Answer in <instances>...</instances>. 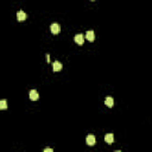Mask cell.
Instances as JSON below:
<instances>
[{
	"label": "cell",
	"mask_w": 152,
	"mask_h": 152,
	"mask_svg": "<svg viewBox=\"0 0 152 152\" xmlns=\"http://www.w3.org/2000/svg\"><path fill=\"white\" fill-rule=\"evenodd\" d=\"M45 59H46V62H50V56H49V55H46V56H45Z\"/></svg>",
	"instance_id": "11"
},
{
	"label": "cell",
	"mask_w": 152,
	"mask_h": 152,
	"mask_svg": "<svg viewBox=\"0 0 152 152\" xmlns=\"http://www.w3.org/2000/svg\"><path fill=\"white\" fill-rule=\"evenodd\" d=\"M105 105H106V106H107V107H113V105H114V101H113V99H112V97H109L108 96L107 99H106V100H105Z\"/></svg>",
	"instance_id": "9"
},
{
	"label": "cell",
	"mask_w": 152,
	"mask_h": 152,
	"mask_svg": "<svg viewBox=\"0 0 152 152\" xmlns=\"http://www.w3.org/2000/svg\"><path fill=\"white\" fill-rule=\"evenodd\" d=\"M52 70L54 71H59V70H62V64H61V62H54V64H52Z\"/></svg>",
	"instance_id": "7"
},
{
	"label": "cell",
	"mask_w": 152,
	"mask_h": 152,
	"mask_svg": "<svg viewBox=\"0 0 152 152\" xmlns=\"http://www.w3.org/2000/svg\"><path fill=\"white\" fill-rule=\"evenodd\" d=\"M6 108H7V101L0 100V109H6Z\"/></svg>",
	"instance_id": "10"
},
{
	"label": "cell",
	"mask_w": 152,
	"mask_h": 152,
	"mask_svg": "<svg viewBox=\"0 0 152 152\" xmlns=\"http://www.w3.org/2000/svg\"><path fill=\"white\" fill-rule=\"evenodd\" d=\"M92 1H95V0H92Z\"/></svg>",
	"instance_id": "13"
},
{
	"label": "cell",
	"mask_w": 152,
	"mask_h": 152,
	"mask_svg": "<svg viewBox=\"0 0 152 152\" xmlns=\"http://www.w3.org/2000/svg\"><path fill=\"white\" fill-rule=\"evenodd\" d=\"M74 41H75V43H77L79 45H82L83 43H84V36L81 35V33H79V35H76V36H75Z\"/></svg>",
	"instance_id": "1"
},
{
	"label": "cell",
	"mask_w": 152,
	"mask_h": 152,
	"mask_svg": "<svg viewBox=\"0 0 152 152\" xmlns=\"http://www.w3.org/2000/svg\"><path fill=\"white\" fill-rule=\"evenodd\" d=\"M17 19L19 21H24L25 19H26V13L23 12V11H19V12L17 13Z\"/></svg>",
	"instance_id": "6"
},
{
	"label": "cell",
	"mask_w": 152,
	"mask_h": 152,
	"mask_svg": "<svg viewBox=\"0 0 152 152\" xmlns=\"http://www.w3.org/2000/svg\"><path fill=\"white\" fill-rule=\"evenodd\" d=\"M29 95H30V99H31L32 101H37L38 99H39V94H38V92L37 90H35V89H32Z\"/></svg>",
	"instance_id": "3"
},
{
	"label": "cell",
	"mask_w": 152,
	"mask_h": 152,
	"mask_svg": "<svg viewBox=\"0 0 152 152\" xmlns=\"http://www.w3.org/2000/svg\"><path fill=\"white\" fill-rule=\"evenodd\" d=\"M50 29H51V32L54 33V35H57V33H59L61 32V26H59L58 24H52L51 26H50Z\"/></svg>",
	"instance_id": "2"
},
{
	"label": "cell",
	"mask_w": 152,
	"mask_h": 152,
	"mask_svg": "<svg viewBox=\"0 0 152 152\" xmlns=\"http://www.w3.org/2000/svg\"><path fill=\"white\" fill-rule=\"evenodd\" d=\"M86 38L89 42H94V39H95V33H94V31H88V32H87V33H86Z\"/></svg>",
	"instance_id": "8"
},
{
	"label": "cell",
	"mask_w": 152,
	"mask_h": 152,
	"mask_svg": "<svg viewBox=\"0 0 152 152\" xmlns=\"http://www.w3.org/2000/svg\"><path fill=\"white\" fill-rule=\"evenodd\" d=\"M44 152H52V149H45Z\"/></svg>",
	"instance_id": "12"
},
{
	"label": "cell",
	"mask_w": 152,
	"mask_h": 152,
	"mask_svg": "<svg viewBox=\"0 0 152 152\" xmlns=\"http://www.w3.org/2000/svg\"><path fill=\"white\" fill-rule=\"evenodd\" d=\"M105 142L107 143V144H113V142H114V135L112 134V133H108V134H106L105 135Z\"/></svg>",
	"instance_id": "5"
},
{
	"label": "cell",
	"mask_w": 152,
	"mask_h": 152,
	"mask_svg": "<svg viewBox=\"0 0 152 152\" xmlns=\"http://www.w3.org/2000/svg\"><path fill=\"white\" fill-rule=\"evenodd\" d=\"M87 144L89 146H94L95 144H96V139H95V137L94 135H88L87 137Z\"/></svg>",
	"instance_id": "4"
}]
</instances>
